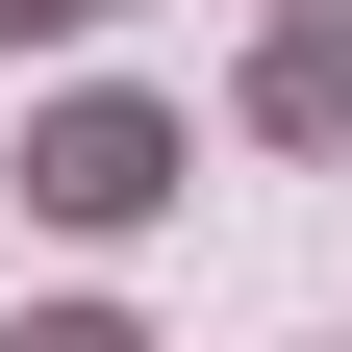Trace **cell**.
I'll return each mask as SVG.
<instances>
[{
    "label": "cell",
    "instance_id": "2",
    "mask_svg": "<svg viewBox=\"0 0 352 352\" xmlns=\"http://www.w3.org/2000/svg\"><path fill=\"white\" fill-rule=\"evenodd\" d=\"M227 126H252V151H352V0H252Z\"/></svg>",
    "mask_w": 352,
    "mask_h": 352
},
{
    "label": "cell",
    "instance_id": "3",
    "mask_svg": "<svg viewBox=\"0 0 352 352\" xmlns=\"http://www.w3.org/2000/svg\"><path fill=\"white\" fill-rule=\"evenodd\" d=\"M0 352H151V327H126V302H25Z\"/></svg>",
    "mask_w": 352,
    "mask_h": 352
},
{
    "label": "cell",
    "instance_id": "4",
    "mask_svg": "<svg viewBox=\"0 0 352 352\" xmlns=\"http://www.w3.org/2000/svg\"><path fill=\"white\" fill-rule=\"evenodd\" d=\"M76 25H126V0H0V51H76Z\"/></svg>",
    "mask_w": 352,
    "mask_h": 352
},
{
    "label": "cell",
    "instance_id": "1",
    "mask_svg": "<svg viewBox=\"0 0 352 352\" xmlns=\"http://www.w3.org/2000/svg\"><path fill=\"white\" fill-rule=\"evenodd\" d=\"M25 227H76V252H126V227H176V201H201V126L151 101V76H76V101H25Z\"/></svg>",
    "mask_w": 352,
    "mask_h": 352
}]
</instances>
